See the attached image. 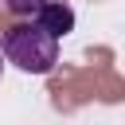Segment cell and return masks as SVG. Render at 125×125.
<instances>
[{"label":"cell","instance_id":"obj_1","mask_svg":"<svg viewBox=\"0 0 125 125\" xmlns=\"http://www.w3.org/2000/svg\"><path fill=\"white\" fill-rule=\"evenodd\" d=\"M0 51H4V62L20 66L23 74H47V70H55V62H59V39H55L47 27H39V20L8 27Z\"/></svg>","mask_w":125,"mask_h":125},{"label":"cell","instance_id":"obj_2","mask_svg":"<svg viewBox=\"0 0 125 125\" xmlns=\"http://www.w3.org/2000/svg\"><path fill=\"white\" fill-rule=\"evenodd\" d=\"M39 27H47L55 39H62L66 31H74V8L62 4V0H43V8L35 12Z\"/></svg>","mask_w":125,"mask_h":125},{"label":"cell","instance_id":"obj_3","mask_svg":"<svg viewBox=\"0 0 125 125\" xmlns=\"http://www.w3.org/2000/svg\"><path fill=\"white\" fill-rule=\"evenodd\" d=\"M8 4V12H16V16H35L39 8H43V0H4Z\"/></svg>","mask_w":125,"mask_h":125},{"label":"cell","instance_id":"obj_4","mask_svg":"<svg viewBox=\"0 0 125 125\" xmlns=\"http://www.w3.org/2000/svg\"><path fill=\"white\" fill-rule=\"evenodd\" d=\"M0 74H4V51H0Z\"/></svg>","mask_w":125,"mask_h":125}]
</instances>
